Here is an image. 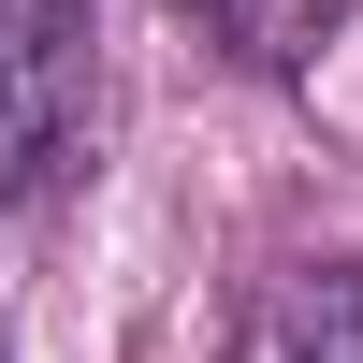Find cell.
I'll return each mask as SVG.
<instances>
[{
	"mask_svg": "<svg viewBox=\"0 0 363 363\" xmlns=\"http://www.w3.org/2000/svg\"><path fill=\"white\" fill-rule=\"evenodd\" d=\"M203 15H218V44L247 58V73H306V58H320V29H335L349 0H203Z\"/></svg>",
	"mask_w": 363,
	"mask_h": 363,
	"instance_id": "obj_3",
	"label": "cell"
},
{
	"mask_svg": "<svg viewBox=\"0 0 363 363\" xmlns=\"http://www.w3.org/2000/svg\"><path fill=\"white\" fill-rule=\"evenodd\" d=\"M102 145V0H0V203H58Z\"/></svg>",
	"mask_w": 363,
	"mask_h": 363,
	"instance_id": "obj_1",
	"label": "cell"
},
{
	"mask_svg": "<svg viewBox=\"0 0 363 363\" xmlns=\"http://www.w3.org/2000/svg\"><path fill=\"white\" fill-rule=\"evenodd\" d=\"M233 363H363V262H277L247 291Z\"/></svg>",
	"mask_w": 363,
	"mask_h": 363,
	"instance_id": "obj_2",
	"label": "cell"
}]
</instances>
